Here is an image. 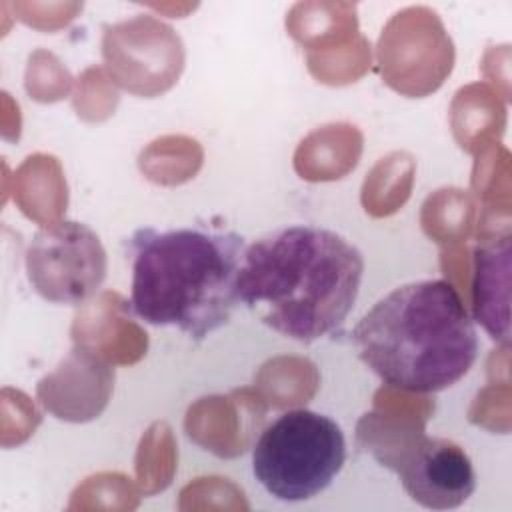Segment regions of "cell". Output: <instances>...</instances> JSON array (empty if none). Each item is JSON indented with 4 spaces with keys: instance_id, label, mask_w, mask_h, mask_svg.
I'll use <instances>...</instances> for the list:
<instances>
[{
    "instance_id": "1",
    "label": "cell",
    "mask_w": 512,
    "mask_h": 512,
    "mask_svg": "<svg viewBox=\"0 0 512 512\" xmlns=\"http://www.w3.org/2000/svg\"><path fill=\"white\" fill-rule=\"evenodd\" d=\"M362 272L364 258L344 236L318 226H286L246 246L236 294L268 328L314 342L344 324Z\"/></svg>"
},
{
    "instance_id": "2",
    "label": "cell",
    "mask_w": 512,
    "mask_h": 512,
    "mask_svg": "<svg viewBox=\"0 0 512 512\" xmlns=\"http://www.w3.org/2000/svg\"><path fill=\"white\" fill-rule=\"evenodd\" d=\"M352 342L386 384L424 394L456 384L478 354L474 322L446 280L394 288L358 320Z\"/></svg>"
},
{
    "instance_id": "3",
    "label": "cell",
    "mask_w": 512,
    "mask_h": 512,
    "mask_svg": "<svg viewBox=\"0 0 512 512\" xmlns=\"http://www.w3.org/2000/svg\"><path fill=\"white\" fill-rule=\"evenodd\" d=\"M134 314L204 340L238 306L236 276L246 250L232 230L140 228L130 238Z\"/></svg>"
},
{
    "instance_id": "4",
    "label": "cell",
    "mask_w": 512,
    "mask_h": 512,
    "mask_svg": "<svg viewBox=\"0 0 512 512\" xmlns=\"http://www.w3.org/2000/svg\"><path fill=\"white\" fill-rule=\"evenodd\" d=\"M344 460L340 426L324 414L300 408L280 414L262 430L252 450V472L270 496L300 502L326 490Z\"/></svg>"
},
{
    "instance_id": "5",
    "label": "cell",
    "mask_w": 512,
    "mask_h": 512,
    "mask_svg": "<svg viewBox=\"0 0 512 512\" xmlns=\"http://www.w3.org/2000/svg\"><path fill=\"white\" fill-rule=\"evenodd\" d=\"M32 288L54 304H82L106 278V252L82 222H56L32 236L26 250Z\"/></svg>"
},
{
    "instance_id": "6",
    "label": "cell",
    "mask_w": 512,
    "mask_h": 512,
    "mask_svg": "<svg viewBox=\"0 0 512 512\" xmlns=\"http://www.w3.org/2000/svg\"><path fill=\"white\" fill-rule=\"evenodd\" d=\"M378 60L384 80L398 92L424 96L436 86L420 62L444 80L452 70L454 48L436 12L406 8L386 24L378 40Z\"/></svg>"
},
{
    "instance_id": "7",
    "label": "cell",
    "mask_w": 512,
    "mask_h": 512,
    "mask_svg": "<svg viewBox=\"0 0 512 512\" xmlns=\"http://www.w3.org/2000/svg\"><path fill=\"white\" fill-rule=\"evenodd\" d=\"M102 54L110 74L122 88L148 98L168 90L184 62L178 34L152 16L108 26Z\"/></svg>"
},
{
    "instance_id": "8",
    "label": "cell",
    "mask_w": 512,
    "mask_h": 512,
    "mask_svg": "<svg viewBox=\"0 0 512 512\" xmlns=\"http://www.w3.org/2000/svg\"><path fill=\"white\" fill-rule=\"evenodd\" d=\"M388 466L400 474L408 496L424 508H458L476 490V474L468 454L446 438L416 434L404 442L400 456Z\"/></svg>"
},
{
    "instance_id": "9",
    "label": "cell",
    "mask_w": 512,
    "mask_h": 512,
    "mask_svg": "<svg viewBox=\"0 0 512 512\" xmlns=\"http://www.w3.org/2000/svg\"><path fill=\"white\" fill-rule=\"evenodd\" d=\"M474 268V316L490 338L508 342V286H510V240L480 246Z\"/></svg>"
}]
</instances>
